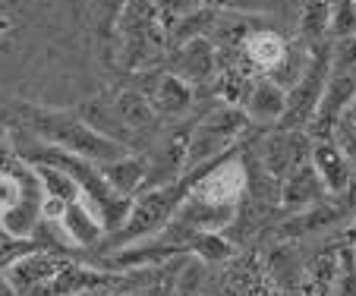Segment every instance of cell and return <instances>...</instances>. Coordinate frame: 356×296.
<instances>
[{
	"label": "cell",
	"mask_w": 356,
	"mask_h": 296,
	"mask_svg": "<svg viewBox=\"0 0 356 296\" xmlns=\"http://www.w3.org/2000/svg\"><path fill=\"white\" fill-rule=\"evenodd\" d=\"M22 120H26L29 133H35L41 142L54 148H63V151H73L79 158H88L95 164H108L117 161V158L129 155V148L120 145V142L101 135L98 129H92L82 117H76L73 110H60V108H22Z\"/></svg>",
	"instance_id": "1"
},
{
	"label": "cell",
	"mask_w": 356,
	"mask_h": 296,
	"mask_svg": "<svg viewBox=\"0 0 356 296\" xmlns=\"http://www.w3.org/2000/svg\"><path fill=\"white\" fill-rule=\"evenodd\" d=\"M117 35H120V54L127 67L136 69L155 60L158 51L168 47L158 0H127L117 22Z\"/></svg>",
	"instance_id": "2"
},
{
	"label": "cell",
	"mask_w": 356,
	"mask_h": 296,
	"mask_svg": "<svg viewBox=\"0 0 356 296\" xmlns=\"http://www.w3.org/2000/svg\"><path fill=\"white\" fill-rule=\"evenodd\" d=\"M249 129V117L236 104H221L211 114H205L193 129V142H189V161L186 170L199 167V164L211 161V158L227 155L230 148L243 142V133Z\"/></svg>",
	"instance_id": "3"
},
{
	"label": "cell",
	"mask_w": 356,
	"mask_h": 296,
	"mask_svg": "<svg viewBox=\"0 0 356 296\" xmlns=\"http://www.w3.org/2000/svg\"><path fill=\"white\" fill-rule=\"evenodd\" d=\"M328 69H331V44L328 47H312V60L306 73L300 76L296 85L287 88V114H284L281 126L290 129H309L312 117H316L318 104H322L325 85H328Z\"/></svg>",
	"instance_id": "4"
},
{
	"label": "cell",
	"mask_w": 356,
	"mask_h": 296,
	"mask_svg": "<svg viewBox=\"0 0 356 296\" xmlns=\"http://www.w3.org/2000/svg\"><path fill=\"white\" fill-rule=\"evenodd\" d=\"M259 164L277 180H287L293 170H300L302 164L312 161V135L309 129H290L281 126L275 133H268L259 142Z\"/></svg>",
	"instance_id": "5"
},
{
	"label": "cell",
	"mask_w": 356,
	"mask_h": 296,
	"mask_svg": "<svg viewBox=\"0 0 356 296\" xmlns=\"http://www.w3.org/2000/svg\"><path fill=\"white\" fill-rule=\"evenodd\" d=\"M136 88L148 98L158 117H180L193 108V85L168 69H152V73L139 76Z\"/></svg>",
	"instance_id": "6"
},
{
	"label": "cell",
	"mask_w": 356,
	"mask_h": 296,
	"mask_svg": "<svg viewBox=\"0 0 356 296\" xmlns=\"http://www.w3.org/2000/svg\"><path fill=\"white\" fill-rule=\"evenodd\" d=\"M168 73L180 76L186 79L189 85H202V82H209L211 76L218 73V47L211 38H193L186 44L174 47V54H170V63H168Z\"/></svg>",
	"instance_id": "7"
},
{
	"label": "cell",
	"mask_w": 356,
	"mask_h": 296,
	"mask_svg": "<svg viewBox=\"0 0 356 296\" xmlns=\"http://www.w3.org/2000/svg\"><path fill=\"white\" fill-rule=\"evenodd\" d=\"M350 192H341V195H325L322 202H316L312 208H302L296 215H290L287 221L277 227V240H293V236H302V233H312V230H322V227H331V224L343 221V217L353 211V205L343 202Z\"/></svg>",
	"instance_id": "8"
},
{
	"label": "cell",
	"mask_w": 356,
	"mask_h": 296,
	"mask_svg": "<svg viewBox=\"0 0 356 296\" xmlns=\"http://www.w3.org/2000/svg\"><path fill=\"white\" fill-rule=\"evenodd\" d=\"M111 108H114V117L120 120V126H123V133H127L129 145H133L136 139H145L152 129H158L155 108L148 104V98L136 85L120 88V92L111 94Z\"/></svg>",
	"instance_id": "9"
},
{
	"label": "cell",
	"mask_w": 356,
	"mask_h": 296,
	"mask_svg": "<svg viewBox=\"0 0 356 296\" xmlns=\"http://www.w3.org/2000/svg\"><path fill=\"white\" fill-rule=\"evenodd\" d=\"M249 123H259V126H275L284 120L287 114V88L277 85L271 76H259L249 88L246 101H243Z\"/></svg>",
	"instance_id": "10"
},
{
	"label": "cell",
	"mask_w": 356,
	"mask_h": 296,
	"mask_svg": "<svg viewBox=\"0 0 356 296\" xmlns=\"http://www.w3.org/2000/svg\"><path fill=\"white\" fill-rule=\"evenodd\" d=\"M312 167L322 176L325 189L331 195H341L353 189V167L343 158L341 145L334 139H312Z\"/></svg>",
	"instance_id": "11"
},
{
	"label": "cell",
	"mask_w": 356,
	"mask_h": 296,
	"mask_svg": "<svg viewBox=\"0 0 356 296\" xmlns=\"http://www.w3.org/2000/svg\"><path fill=\"white\" fill-rule=\"evenodd\" d=\"M325 195H331L328 189H325L322 176L316 174V167L309 164H302L300 170H293V174L284 180L281 186V208L287 211H302V208H312L316 202H322Z\"/></svg>",
	"instance_id": "12"
},
{
	"label": "cell",
	"mask_w": 356,
	"mask_h": 296,
	"mask_svg": "<svg viewBox=\"0 0 356 296\" xmlns=\"http://www.w3.org/2000/svg\"><path fill=\"white\" fill-rule=\"evenodd\" d=\"M287 47L290 44L275 32V28H256V32L243 41V57L249 60L252 69H259L262 76H271L277 67H281L284 57H287Z\"/></svg>",
	"instance_id": "13"
},
{
	"label": "cell",
	"mask_w": 356,
	"mask_h": 296,
	"mask_svg": "<svg viewBox=\"0 0 356 296\" xmlns=\"http://www.w3.org/2000/svg\"><path fill=\"white\" fill-rule=\"evenodd\" d=\"M60 230L67 233V240L73 242V246H79V249H92V246L104 242V236H108L101 217H95L86 202H73L67 211H63Z\"/></svg>",
	"instance_id": "14"
},
{
	"label": "cell",
	"mask_w": 356,
	"mask_h": 296,
	"mask_svg": "<svg viewBox=\"0 0 356 296\" xmlns=\"http://www.w3.org/2000/svg\"><path fill=\"white\" fill-rule=\"evenodd\" d=\"M101 174H104V180L111 183V189H114V192L136 199V195L145 189L148 167H145V158L123 155V158H117V161L101 164Z\"/></svg>",
	"instance_id": "15"
},
{
	"label": "cell",
	"mask_w": 356,
	"mask_h": 296,
	"mask_svg": "<svg viewBox=\"0 0 356 296\" xmlns=\"http://www.w3.org/2000/svg\"><path fill=\"white\" fill-rule=\"evenodd\" d=\"M265 274L271 277L277 290H287V293H302V274H306V262L296 256L287 246H277L275 252L265 262Z\"/></svg>",
	"instance_id": "16"
},
{
	"label": "cell",
	"mask_w": 356,
	"mask_h": 296,
	"mask_svg": "<svg viewBox=\"0 0 356 296\" xmlns=\"http://www.w3.org/2000/svg\"><path fill=\"white\" fill-rule=\"evenodd\" d=\"M337 268H341V249L337 252H318L306 262V274H302V293L300 296H331L337 281Z\"/></svg>",
	"instance_id": "17"
},
{
	"label": "cell",
	"mask_w": 356,
	"mask_h": 296,
	"mask_svg": "<svg viewBox=\"0 0 356 296\" xmlns=\"http://www.w3.org/2000/svg\"><path fill=\"white\" fill-rule=\"evenodd\" d=\"M32 170H35V176H38L44 195L60 199V202H67V205L82 202V186L73 180V174H67L63 167H54V164H32Z\"/></svg>",
	"instance_id": "18"
},
{
	"label": "cell",
	"mask_w": 356,
	"mask_h": 296,
	"mask_svg": "<svg viewBox=\"0 0 356 296\" xmlns=\"http://www.w3.org/2000/svg\"><path fill=\"white\" fill-rule=\"evenodd\" d=\"M189 252H193L199 262H211L221 265L234 258V242L227 240L224 230H211V233H199L193 242H189Z\"/></svg>",
	"instance_id": "19"
},
{
	"label": "cell",
	"mask_w": 356,
	"mask_h": 296,
	"mask_svg": "<svg viewBox=\"0 0 356 296\" xmlns=\"http://www.w3.org/2000/svg\"><path fill=\"white\" fill-rule=\"evenodd\" d=\"M331 26V0H306L300 32L306 41H322Z\"/></svg>",
	"instance_id": "20"
},
{
	"label": "cell",
	"mask_w": 356,
	"mask_h": 296,
	"mask_svg": "<svg viewBox=\"0 0 356 296\" xmlns=\"http://www.w3.org/2000/svg\"><path fill=\"white\" fill-rule=\"evenodd\" d=\"M331 296H356V246L343 242L341 246V268H337V281Z\"/></svg>",
	"instance_id": "21"
},
{
	"label": "cell",
	"mask_w": 356,
	"mask_h": 296,
	"mask_svg": "<svg viewBox=\"0 0 356 296\" xmlns=\"http://www.w3.org/2000/svg\"><path fill=\"white\" fill-rule=\"evenodd\" d=\"M331 38H347L356 35V0H331Z\"/></svg>",
	"instance_id": "22"
},
{
	"label": "cell",
	"mask_w": 356,
	"mask_h": 296,
	"mask_svg": "<svg viewBox=\"0 0 356 296\" xmlns=\"http://www.w3.org/2000/svg\"><path fill=\"white\" fill-rule=\"evenodd\" d=\"M22 189H26V167H19V170H0V215H3V211H10L16 202H19Z\"/></svg>",
	"instance_id": "23"
},
{
	"label": "cell",
	"mask_w": 356,
	"mask_h": 296,
	"mask_svg": "<svg viewBox=\"0 0 356 296\" xmlns=\"http://www.w3.org/2000/svg\"><path fill=\"white\" fill-rule=\"evenodd\" d=\"M331 69H334V73L356 76V35L331 41Z\"/></svg>",
	"instance_id": "24"
},
{
	"label": "cell",
	"mask_w": 356,
	"mask_h": 296,
	"mask_svg": "<svg viewBox=\"0 0 356 296\" xmlns=\"http://www.w3.org/2000/svg\"><path fill=\"white\" fill-rule=\"evenodd\" d=\"M88 3H92V13H95L98 28H104V35H114L123 7H127V0H88Z\"/></svg>",
	"instance_id": "25"
},
{
	"label": "cell",
	"mask_w": 356,
	"mask_h": 296,
	"mask_svg": "<svg viewBox=\"0 0 356 296\" xmlns=\"http://www.w3.org/2000/svg\"><path fill=\"white\" fill-rule=\"evenodd\" d=\"M202 262L193 258V262H183L180 274H177V283L170 290V296H199V287H202Z\"/></svg>",
	"instance_id": "26"
},
{
	"label": "cell",
	"mask_w": 356,
	"mask_h": 296,
	"mask_svg": "<svg viewBox=\"0 0 356 296\" xmlns=\"http://www.w3.org/2000/svg\"><path fill=\"white\" fill-rule=\"evenodd\" d=\"M22 167V158H19V148L10 142V135L0 129V170H19Z\"/></svg>",
	"instance_id": "27"
},
{
	"label": "cell",
	"mask_w": 356,
	"mask_h": 296,
	"mask_svg": "<svg viewBox=\"0 0 356 296\" xmlns=\"http://www.w3.org/2000/svg\"><path fill=\"white\" fill-rule=\"evenodd\" d=\"M341 123H347V126L356 133V101L350 104V110H347V114H343V120H341Z\"/></svg>",
	"instance_id": "28"
},
{
	"label": "cell",
	"mask_w": 356,
	"mask_h": 296,
	"mask_svg": "<svg viewBox=\"0 0 356 296\" xmlns=\"http://www.w3.org/2000/svg\"><path fill=\"white\" fill-rule=\"evenodd\" d=\"M0 296H19V293L13 290V283H10L3 274H0Z\"/></svg>",
	"instance_id": "29"
}]
</instances>
